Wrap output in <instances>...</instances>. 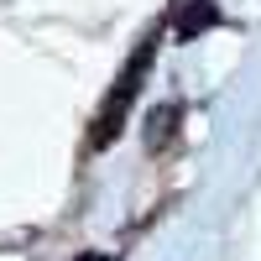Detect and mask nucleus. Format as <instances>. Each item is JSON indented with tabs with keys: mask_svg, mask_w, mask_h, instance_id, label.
<instances>
[{
	"mask_svg": "<svg viewBox=\"0 0 261 261\" xmlns=\"http://www.w3.org/2000/svg\"><path fill=\"white\" fill-rule=\"evenodd\" d=\"M178 130H183V99L157 105V110L146 115V151H151V157H162V151L178 141Z\"/></svg>",
	"mask_w": 261,
	"mask_h": 261,
	"instance_id": "obj_3",
	"label": "nucleus"
},
{
	"mask_svg": "<svg viewBox=\"0 0 261 261\" xmlns=\"http://www.w3.org/2000/svg\"><path fill=\"white\" fill-rule=\"evenodd\" d=\"M220 21H225V11L214 6V0H178L172 16H167V27H172V37H178V42H193V37L214 32Z\"/></svg>",
	"mask_w": 261,
	"mask_h": 261,
	"instance_id": "obj_2",
	"label": "nucleus"
},
{
	"mask_svg": "<svg viewBox=\"0 0 261 261\" xmlns=\"http://www.w3.org/2000/svg\"><path fill=\"white\" fill-rule=\"evenodd\" d=\"M151 58H157V32L141 37V47L125 58V68H120V79H115L110 99H105V105H99V115H94L89 151H105V146H115V141H120V130H125L130 110H136V94H141V79H146V68H151Z\"/></svg>",
	"mask_w": 261,
	"mask_h": 261,
	"instance_id": "obj_1",
	"label": "nucleus"
},
{
	"mask_svg": "<svg viewBox=\"0 0 261 261\" xmlns=\"http://www.w3.org/2000/svg\"><path fill=\"white\" fill-rule=\"evenodd\" d=\"M73 261H105V256H99V251H79Z\"/></svg>",
	"mask_w": 261,
	"mask_h": 261,
	"instance_id": "obj_4",
	"label": "nucleus"
}]
</instances>
